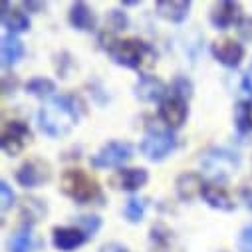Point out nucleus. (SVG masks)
<instances>
[{"label": "nucleus", "instance_id": "obj_16", "mask_svg": "<svg viewBox=\"0 0 252 252\" xmlns=\"http://www.w3.org/2000/svg\"><path fill=\"white\" fill-rule=\"evenodd\" d=\"M167 94V86L155 76H141L135 84V95L141 101H159Z\"/></svg>", "mask_w": 252, "mask_h": 252}, {"label": "nucleus", "instance_id": "obj_8", "mask_svg": "<svg viewBox=\"0 0 252 252\" xmlns=\"http://www.w3.org/2000/svg\"><path fill=\"white\" fill-rule=\"evenodd\" d=\"M50 177H52L50 165L42 159H28L16 171V181L24 189H34L38 185H44L50 181Z\"/></svg>", "mask_w": 252, "mask_h": 252}, {"label": "nucleus", "instance_id": "obj_6", "mask_svg": "<svg viewBox=\"0 0 252 252\" xmlns=\"http://www.w3.org/2000/svg\"><path fill=\"white\" fill-rule=\"evenodd\" d=\"M175 145H177V143H175V137H173L169 131L149 129V131L145 133V137H143L139 149H141V153H143L149 161L157 163V161H163L167 155H171V151L175 149Z\"/></svg>", "mask_w": 252, "mask_h": 252}, {"label": "nucleus", "instance_id": "obj_18", "mask_svg": "<svg viewBox=\"0 0 252 252\" xmlns=\"http://www.w3.org/2000/svg\"><path fill=\"white\" fill-rule=\"evenodd\" d=\"M70 24L76 28V30H82V32H92L97 24V18L94 14V10L86 4V2H76L72 4L70 8Z\"/></svg>", "mask_w": 252, "mask_h": 252}, {"label": "nucleus", "instance_id": "obj_12", "mask_svg": "<svg viewBox=\"0 0 252 252\" xmlns=\"http://www.w3.org/2000/svg\"><path fill=\"white\" fill-rule=\"evenodd\" d=\"M149 181V173L145 169H119L109 177V185L117 191L133 193Z\"/></svg>", "mask_w": 252, "mask_h": 252}, {"label": "nucleus", "instance_id": "obj_35", "mask_svg": "<svg viewBox=\"0 0 252 252\" xmlns=\"http://www.w3.org/2000/svg\"><path fill=\"white\" fill-rule=\"evenodd\" d=\"M242 90L252 95V74H246V76L242 78Z\"/></svg>", "mask_w": 252, "mask_h": 252}, {"label": "nucleus", "instance_id": "obj_24", "mask_svg": "<svg viewBox=\"0 0 252 252\" xmlns=\"http://www.w3.org/2000/svg\"><path fill=\"white\" fill-rule=\"evenodd\" d=\"M234 121L240 131H252V101H240L234 107Z\"/></svg>", "mask_w": 252, "mask_h": 252}, {"label": "nucleus", "instance_id": "obj_28", "mask_svg": "<svg viewBox=\"0 0 252 252\" xmlns=\"http://www.w3.org/2000/svg\"><path fill=\"white\" fill-rule=\"evenodd\" d=\"M78 224H80V228L86 232V236H95V232H97L99 226H101V220H99L97 217L86 215V217H78Z\"/></svg>", "mask_w": 252, "mask_h": 252}, {"label": "nucleus", "instance_id": "obj_27", "mask_svg": "<svg viewBox=\"0 0 252 252\" xmlns=\"http://www.w3.org/2000/svg\"><path fill=\"white\" fill-rule=\"evenodd\" d=\"M171 90H173V95H177V97H181V99H185V101L193 95V84H191V80H187V78H183V76H179V78L173 82Z\"/></svg>", "mask_w": 252, "mask_h": 252}, {"label": "nucleus", "instance_id": "obj_32", "mask_svg": "<svg viewBox=\"0 0 252 252\" xmlns=\"http://www.w3.org/2000/svg\"><path fill=\"white\" fill-rule=\"evenodd\" d=\"M109 26H111V30H121V28L127 26V18H125V14L119 10H111L109 12Z\"/></svg>", "mask_w": 252, "mask_h": 252}, {"label": "nucleus", "instance_id": "obj_9", "mask_svg": "<svg viewBox=\"0 0 252 252\" xmlns=\"http://www.w3.org/2000/svg\"><path fill=\"white\" fill-rule=\"evenodd\" d=\"M211 52H213V56H215V60L219 62V64H222L226 68L240 66V62L244 58V48L236 40L226 38V36L215 40L213 46H211Z\"/></svg>", "mask_w": 252, "mask_h": 252}, {"label": "nucleus", "instance_id": "obj_22", "mask_svg": "<svg viewBox=\"0 0 252 252\" xmlns=\"http://www.w3.org/2000/svg\"><path fill=\"white\" fill-rule=\"evenodd\" d=\"M0 56H2V66H12L24 56V44L14 34H6L0 44Z\"/></svg>", "mask_w": 252, "mask_h": 252}, {"label": "nucleus", "instance_id": "obj_20", "mask_svg": "<svg viewBox=\"0 0 252 252\" xmlns=\"http://www.w3.org/2000/svg\"><path fill=\"white\" fill-rule=\"evenodd\" d=\"M2 24L10 34H20L30 28V20L26 12L20 8H10L8 2L2 4Z\"/></svg>", "mask_w": 252, "mask_h": 252}, {"label": "nucleus", "instance_id": "obj_1", "mask_svg": "<svg viewBox=\"0 0 252 252\" xmlns=\"http://www.w3.org/2000/svg\"><path fill=\"white\" fill-rule=\"evenodd\" d=\"M99 40H101V46L109 52V56L119 66L131 68L137 72H149L155 66V60H157L155 50L139 38L117 40L113 38V34H101Z\"/></svg>", "mask_w": 252, "mask_h": 252}, {"label": "nucleus", "instance_id": "obj_34", "mask_svg": "<svg viewBox=\"0 0 252 252\" xmlns=\"http://www.w3.org/2000/svg\"><path fill=\"white\" fill-rule=\"evenodd\" d=\"M101 252H129L123 244H117V242H111V244H105L101 248Z\"/></svg>", "mask_w": 252, "mask_h": 252}, {"label": "nucleus", "instance_id": "obj_31", "mask_svg": "<svg viewBox=\"0 0 252 252\" xmlns=\"http://www.w3.org/2000/svg\"><path fill=\"white\" fill-rule=\"evenodd\" d=\"M236 30H238V36H240L242 40H246V42H252V16H246V18H242V20L238 22Z\"/></svg>", "mask_w": 252, "mask_h": 252}, {"label": "nucleus", "instance_id": "obj_29", "mask_svg": "<svg viewBox=\"0 0 252 252\" xmlns=\"http://www.w3.org/2000/svg\"><path fill=\"white\" fill-rule=\"evenodd\" d=\"M236 248H238V252H252V222L240 230L238 240H236Z\"/></svg>", "mask_w": 252, "mask_h": 252}, {"label": "nucleus", "instance_id": "obj_5", "mask_svg": "<svg viewBox=\"0 0 252 252\" xmlns=\"http://www.w3.org/2000/svg\"><path fill=\"white\" fill-rule=\"evenodd\" d=\"M32 141V131L24 121L12 119L2 125V133H0V143H2L4 153L8 155H20Z\"/></svg>", "mask_w": 252, "mask_h": 252}, {"label": "nucleus", "instance_id": "obj_3", "mask_svg": "<svg viewBox=\"0 0 252 252\" xmlns=\"http://www.w3.org/2000/svg\"><path fill=\"white\" fill-rule=\"evenodd\" d=\"M60 189L66 197L74 199L76 203H92L99 197V185L97 181L86 173L84 169H68L60 179Z\"/></svg>", "mask_w": 252, "mask_h": 252}, {"label": "nucleus", "instance_id": "obj_30", "mask_svg": "<svg viewBox=\"0 0 252 252\" xmlns=\"http://www.w3.org/2000/svg\"><path fill=\"white\" fill-rule=\"evenodd\" d=\"M0 201H2V205H0V211H2V215L12 207L14 203V193H12V189L8 187L6 181L0 183Z\"/></svg>", "mask_w": 252, "mask_h": 252}, {"label": "nucleus", "instance_id": "obj_4", "mask_svg": "<svg viewBox=\"0 0 252 252\" xmlns=\"http://www.w3.org/2000/svg\"><path fill=\"white\" fill-rule=\"evenodd\" d=\"M240 165V157L228 149H211L203 155L201 167L207 177L213 181H226Z\"/></svg>", "mask_w": 252, "mask_h": 252}, {"label": "nucleus", "instance_id": "obj_10", "mask_svg": "<svg viewBox=\"0 0 252 252\" xmlns=\"http://www.w3.org/2000/svg\"><path fill=\"white\" fill-rule=\"evenodd\" d=\"M187 113H189L187 101L177 97V95L165 97L159 105V117L169 129H179L187 119Z\"/></svg>", "mask_w": 252, "mask_h": 252}, {"label": "nucleus", "instance_id": "obj_17", "mask_svg": "<svg viewBox=\"0 0 252 252\" xmlns=\"http://www.w3.org/2000/svg\"><path fill=\"white\" fill-rule=\"evenodd\" d=\"M155 10L161 18L179 24L189 16L191 2H189V0H161V2L155 4Z\"/></svg>", "mask_w": 252, "mask_h": 252}, {"label": "nucleus", "instance_id": "obj_19", "mask_svg": "<svg viewBox=\"0 0 252 252\" xmlns=\"http://www.w3.org/2000/svg\"><path fill=\"white\" fill-rule=\"evenodd\" d=\"M149 240H151V252H181L173 232L163 224H155L151 228Z\"/></svg>", "mask_w": 252, "mask_h": 252}, {"label": "nucleus", "instance_id": "obj_14", "mask_svg": "<svg viewBox=\"0 0 252 252\" xmlns=\"http://www.w3.org/2000/svg\"><path fill=\"white\" fill-rule=\"evenodd\" d=\"M205 185L207 183L203 181L201 173H183L175 181V189H177V195L181 201H193V199L201 197Z\"/></svg>", "mask_w": 252, "mask_h": 252}, {"label": "nucleus", "instance_id": "obj_21", "mask_svg": "<svg viewBox=\"0 0 252 252\" xmlns=\"http://www.w3.org/2000/svg\"><path fill=\"white\" fill-rule=\"evenodd\" d=\"M46 213H48L46 203L40 201V199H34V197L24 199L22 205H20V217H22L24 226H28V228H30L32 224L40 222V220L46 217Z\"/></svg>", "mask_w": 252, "mask_h": 252}, {"label": "nucleus", "instance_id": "obj_11", "mask_svg": "<svg viewBox=\"0 0 252 252\" xmlns=\"http://www.w3.org/2000/svg\"><path fill=\"white\" fill-rule=\"evenodd\" d=\"M240 20H242V8L238 2H232V0H220L211 10V24L217 30H226L232 24L238 26Z\"/></svg>", "mask_w": 252, "mask_h": 252}, {"label": "nucleus", "instance_id": "obj_23", "mask_svg": "<svg viewBox=\"0 0 252 252\" xmlns=\"http://www.w3.org/2000/svg\"><path fill=\"white\" fill-rule=\"evenodd\" d=\"M6 248H8V252H34L38 248V240L34 238L30 228L24 226V228H20L16 234H12L8 238Z\"/></svg>", "mask_w": 252, "mask_h": 252}, {"label": "nucleus", "instance_id": "obj_25", "mask_svg": "<svg viewBox=\"0 0 252 252\" xmlns=\"http://www.w3.org/2000/svg\"><path fill=\"white\" fill-rule=\"evenodd\" d=\"M26 92L34 97H48L52 92H56V84L48 78H34L26 84Z\"/></svg>", "mask_w": 252, "mask_h": 252}, {"label": "nucleus", "instance_id": "obj_13", "mask_svg": "<svg viewBox=\"0 0 252 252\" xmlns=\"http://www.w3.org/2000/svg\"><path fill=\"white\" fill-rule=\"evenodd\" d=\"M86 240L88 236L80 226H56L52 230V244L56 250L62 252H72L80 248Z\"/></svg>", "mask_w": 252, "mask_h": 252}, {"label": "nucleus", "instance_id": "obj_2", "mask_svg": "<svg viewBox=\"0 0 252 252\" xmlns=\"http://www.w3.org/2000/svg\"><path fill=\"white\" fill-rule=\"evenodd\" d=\"M78 123V109L72 97H52L38 111V125L48 137H64Z\"/></svg>", "mask_w": 252, "mask_h": 252}, {"label": "nucleus", "instance_id": "obj_15", "mask_svg": "<svg viewBox=\"0 0 252 252\" xmlns=\"http://www.w3.org/2000/svg\"><path fill=\"white\" fill-rule=\"evenodd\" d=\"M201 197L205 199V203L209 207H213L217 211L228 213V211H234V207H236L234 201H232V197H230V193L226 191L222 185H219V183H207Z\"/></svg>", "mask_w": 252, "mask_h": 252}, {"label": "nucleus", "instance_id": "obj_7", "mask_svg": "<svg viewBox=\"0 0 252 252\" xmlns=\"http://www.w3.org/2000/svg\"><path fill=\"white\" fill-rule=\"evenodd\" d=\"M131 155H133V147L129 143H125V141H109L92 157V165L95 169L119 167L125 161H129Z\"/></svg>", "mask_w": 252, "mask_h": 252}, {"label": "nucleus", "instance_id": "obj_33", "mask_svg": "<svg viewBox=\"0 0 252 252\" xmlns=\"http://www.w3.org/2000/svg\"><path fill=\"white\" fill-rule=\"evenodd\" d=\"M240 197H242V201L246 203V207L252 211V187H244L242 191H240Z\"/></svg>", "mask_w": 252, "mask_h": 252}, {"label": "nucleus", "instance_id": "obj_26", "mask_svg": "<svg viewBox=\"0 0 252 252\" xmlns=\"http://www.w3.org/2000/svg\"><path fill=\"white\" fill-rule=\"evenodd\" d=\"M125 213V219H127L129 222H141L143 220V215H145V203L141 199H129L127 205H125L123 209Z\"/></svg>", "mask_w": 252, "mask_h": 252}]
</instances>
